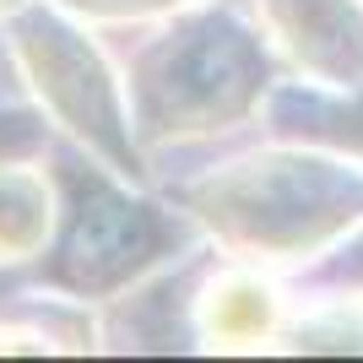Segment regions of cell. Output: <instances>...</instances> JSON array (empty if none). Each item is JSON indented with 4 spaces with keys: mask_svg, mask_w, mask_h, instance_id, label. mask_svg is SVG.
Returning <instances> with one entry per match:
<instances>
[{
    "mask_svg": "<svg viewBox=\"0 0 363 363\" xmlns=\"http://www.w3.org/2000/svg\"><path fill=\"white\" fill-rule=\"evenodd\" d=\"M277 320H282L277 293L260 277H244V272L212 282L201 298V331L212 347H255L277 331Z\"/></svg>",
    "mask_w": 363,
    "mask_h": 363,
    "instance_id": "obj_1",
    "label": "cell"
}]
</instances>
